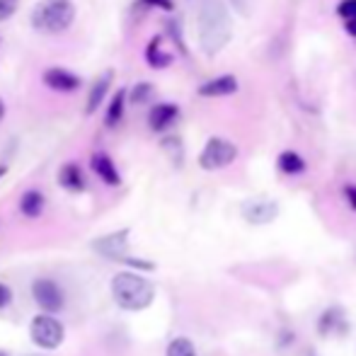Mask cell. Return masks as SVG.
I'll return each instance as SVG.
<instances>
[{
  "mask_svg": "<svg viewBox=\"0 0 356 356\" xmlns=\"http://www.w3.org/2000/svg\"><path fill=\"white\" fill-rule=\"evenodd\" d=\"M277 168H279V172L293 177V175H303L305 170H308V163H305L303 155H298L296 150H284L277 158Z\"/></svg>",
  "mask_w": 356,
  "mask_h": 356,
  "instance_id": "cell-18",
  "label": "cell"
},
{
  "mask_svg": "<svg viewBox=\"0 0 356 356\" xmlns=\"http://www.w3.org/2000/svg\"><path fill=\"white\" fill-rule=\"evenodd\" d=\"M347 32L352 34V37H356V17H354V19H349V22H347Z\"/></svg>",
  "mask_w": 356,
  "mask_h": 356,
  "instance_id": "cell-29",
  "label": "cell"
},
{
  "mask_svg": "<svg viewBox=\"0 0 356 356\" xmlns=\"http://www.w3.org/2000/svg\"><path fill=\"white\" fill-rule=\"evenodd\" d=\"M112 80H114V73L112 71H104L92 83V88H90V92H88V102H85V114H88V117H90V114L97 112L99 104L104 102V97H107L109 88H112Z\"/></svg>",
  "mask_w": 356,
  "mask_h": 356,
  "instance_id": "cell-14",
  "label": "cell"
},
{
  "mask_svg": "<svg viewBox=\"0 0 356 356\" xmlns=\"http://www.w3.org/2000/svg\"><path fill=\"white\" fill-rule=\"evenodd\" d=\"M29 339L37 344L44 352L58 349L66 339V327L61 325V320H56L54 315H37L29 323Z\"/></svg>",
  "mask_w": 356,
  "mask_h": 356,
  "instance_id": "cell-4",
  "label": "cell"
},
{
  "mask_svg": "<svg viewBox=\"0 0 356 356\" xmlns=\"http://www.w3.org/2000/svg\"><path fill=\"white\" fill-rule=\"evenodd\" d=\"M243 216L252 225H269L279 218V204L274 199H250L243 204Z\"/></svg>",
  "mask_w": 356,
  "mask_h": 356,
  "instance_id": "cell-8",
  "label": "cell"
},
{
  "mask_svg": "<svg viewBox=\"0 0 356 356\" xmlns=\"http://www.w3.org/2000/svg\"><path fill=\"white\" fill-rule=\"evenodd\" d=\"M165 356H197V347H194L192 339L177 337L168 344V352H165Z\"/></svg>",
  "mask_w": 356,
  "mask_h": 356,
  "instance_id": "cell-21",
  "label": "cell"
},
{
  "mask_svg": "<svg viewBox=\"0 0 356 356\" xmlns=\"http://www.w3.org/2000/svg\"><path fill=\"white\" fill-rule=\"evenodd\" d=\"M153 95H155L153 83H136L131 88V92H127V99H131L134 104H145L153 99Z\"/></svg>",
  "mask_w": 356,
  "mask_h": 356,
  "instance_id": "cell-20",
  "label": "cell"
},
{
  "mask_svg": "<svg viewBox=\"0 0 356 356\" xmlns=\"http://www.w3.org/2000/svg\"><path fill=\"white\" fill-rule=\"evenodd\" d=\"M112 296L122 310L138 313L155 300V286L138 272H119L112 279Z\"/></svg>",
  "mask_w": 356,
  "mask_h": 356,
  "instance_id": "cell-2",
  "label": "cell"
},
{
  "mask_svg": "<svg viewBox=\"0 0 356 356\" xmlns=\"http://www.w3.org/2000/svg\"><path fill=\"white\" fill-rule=\"evenodd\" d=\"M199 47L207 56H216L233 37V17L225 0H202L197 15Z\"/></svg>",
  "mask_w": 356,
  "mask_h": 356,
  "instance_id": "cell-1",
  "label": "cell"
},
{
  "mask_svg": "<svg viewBox=\"0 0 356 356\" xmlns=\"http://www.w3.org/2000/svg\"><path fill=\"white\" fill-rule=\"evenodd\" d=\"M10 303H13V291H10L8 284L0 282V310L8 308Z\"/></svg>",
  "mask_w": 356,
  "mask_h": 356,
  "instance_id": "cell-27",
  "label": "cell"
},
{
  "mask_svg": "<svg viewBox=\"0 0 356 356\" xmlns=\"http://www.w3.org/2000/svg\"><path fill=\"white\" fill-rule=\"evenodd\" d=\"M238 78L235 75H218V78L213 80H207V83L199 85L197 92L202 95V97H230V95L238 92Z\"/></svg>",
  "mask_w": 356,
  "mask_h": 356,
  "instance_id": "cell-11",
  "label": "cell"
},
{
  "mask_svg": "<svg viewBox=\"0 0 356 356\" xmlns=\"http://www.w3.org/2000/svg\"><path fill=\"white\" fill-rule=\"evenodd\" d=\"M3 117H5V104H3V99H0V122H3Z\"/></svg>",
  "mask_w": 356,
  "mask_h": 356,
  "instance_id": "cell-30",
  "label": "cell"
},
{
  "mask_svg": "<svg viewBox=\"0 0 356 356\" xmlns=\"http://www.w3.org/2000/svg\"><path fill=\"white\" fill-rule=\"evenodd\" d=\"M19 8V0H0V22H8Z\"/></svg>",
  "mask_w": 356,
  "mask_h": 356,
  "instance_id": "cell-25",
  "label": "cell"
},
{
  "mask_svg": "<svg viewBox=\"0 0 356 356\" xmlns=\"http://www.w3.org/2000/svg\"><path fill=\"white\" fill-rule=\"evenodd\" d=\"M92 250L102 254V257H107V259L124 262V259L129 257V230L124 228V230H119V233L104 235V238L95 240Z\"/></svg>",
  "mask_w": 356,
  "mask_h": 356,
  "instance_id": "cell-7",
  "label": "cell"
},
{
  "mask_svg": "<svg viewBox=\"0 0 356 356\" xmlns=\"http://www.w3.org/2000/svg\"><path fill=\"white\" fill-rule=\"evenodd\" d=\"M0 356H8V354H3V352H0Z\"/></svg>",
  "mask_w": 356,
  "mask_h": 356,
  "instance_id": "cell-32",
  "label": "cell"
},
{
  "mask_svg": "<svg viewBox=\"0 0 356 356\" xmlns=\"http://www.w3.org/2000/svg\"><path fill=\"white\" fill-rule=\"evenodd\" d=\"M168 32H170V39H172V42L179 47V51L187 56V49H184V44H182V29H179L177 19H170V22H168Z\"/></svg>",
  "mask_w": 356,
  "mask_h": 356,
  "instance_id": "cell-23",
  "label": "cell"
},
{
  "mask_svg": "<svg viewBox=\"0 0 356 356\" xmlns=\"http://www.w3.org/2000/svg\"><path fill=\"white\" fill-rule=\"evenodd\" d=\"M90 168H92V172L97 175L104 184H109V187H119V184H122V175H119L117 165H114V160L109 158L107 153H95L92 158H90Z\"/></svg>",
  "mask_w": 356,
  "mask_h": 356,
  "instance_id": "cell-12",
  "label": "cell"
},
{
  "mask_svg": "<svg viewBox=\"0 0 356 356\" xmlns=\"http://www.w3.org/2000/svg\"><path fill=\"white\" fill-rule=\"evenodd\" d=\"M5 172H8V170H5V165H0V179L5 177Z\"/></svg>",
  "mask_w": 356,
  "mask_h": 356,
  "instance_id": "cell-31",
  "label": "cell"
},
{
  "mask_svg": "<svg viewBox=\"0 0 356 356\" xmlns=\"http://www.w3.org/2000/svg\"><path fill=\"white\" fill-rule=\"evenodd\" d=\"M342 330H347L342 308H327L318 318V334L320 337H330L332 332H342Z\"/></svg>",
  "mask_w": 356,
  "mask_h": 356,
  "instance_id": "cell-16",
  "label": "cell"
},
{
  "mask_svg": "<svg viewBox=\"0 0 356 356\" xmlns=\"http://www.w3.org/2000/svg\"><path fill=\"white\" fill-rule=\"evenodd\" d=\"M228 3L233 5L238 15H250V10H252V0H228Z\"/></svg>",
  "mask_w": 356,
  "mask_h": 356,
  "instance_id": "cell-26",
  "label": "cell"
},
{
  "mask_svg": "<svg viewBox=\"0 0 356 356\" xmlns=\"http://www.w3.org/2000/svg\"><path fill=\"white\" fill-rule=\"evenodd\" d=\"M134 8H148V10H165V13H172L175 3L172 0H136Z\"/></svg>",
  "mask_w": 356,
  "mask_h": 356,
  "instance_id": "cell-22",
  "label": "cell"
},
{
  "mask_svg": "<svg viewBox=\"0 0 356 356\" xmlns=\"http://www.w3.org/2000/svg\"><path fill=\"white\" fill-rule=\"evenodd\" d=\"M32 296L34 303L39 305L44 315H56L66 308V291L61 289L54 279L39 277L32 282Z\"/></svg>",
  "mask_w": 356,
  "mask_h": 356,
  "instance_id": "cell-6",
  "label": "cell"
},
{
  "mask_svg": "<svg viewBox=\"0 0 356 356\" xmlns=\"http://www.w3.org/2000/svg\"><path fill=\"white\" fill-rule=\"evenodd\" d=\"M337 15L344 19V22L354 19L356 17V0H342V3L337 5Z\"/></svg>",
  "mask_w": 356,
  "mask_h": 356,
  "instance_id": "cell-24",
  "label": "cell"
},
{
  "mask_svg": "<svg viewBox=\"0 0 356 356\" xmlns=\"http://www.w3.org/2000/svg\"><path fill=\"white\" fill-rule=\"evenodd\" d=\"M127 92L129 90H117L112 97V102H109L107 112H104V127L107 129H114L119 127V122L124 119V107H127Z\"/></svg>",
  "mask_w": 356,
  "mask_h": 356,
  "instance_id": "cell-19",
  "label": "cell"
},
{
  "mask_svg": "<svg viewBox=\"0 0 356 356\" xmlns=\"http://www.w3.org/2000/svg\"><path fill=\"white\" fill-rule=\"evenodd\" d=\"M44 207H47V199L39 189H27L19 199V211L27 218H39L44 213Z\"/></svg>",
  "mask_w": 356,
  "mask_h": 356,
  "instance_id": "cell-17",
  "label": "cell"
},
{
  "mask_svg": "<svg viewBox=\"0 0 356 356\" xmlns=\"http://www.w3.org/2000/svg\"><path fill=\"white\" fill-rule=\"evenodd\" d=\"M29 19L37 32L63 34L75 19V5L71 0H39Z\"/></svg>",
  "mask_w": 356,
  "mask_h": 356,
  "instance_id": "cell-3",
  "label": "cell"
},
{
  "mask_svg": "<svg viewBox=\"0 0 356 356\" xmlns=\"http://www.w3.org/2000/svg\"><path fill=\"white\" fill-rule=\"evenodd\" d=\"M58 184L71 194H80V192H85V187H88L83 170H80V165H75V163H66L61 170H58Z\"/></svg>",
  "mask_w": 356,
  "mask_h": 356,
  "instance_id": "cell-15",
  "label": "cell"
},
{
  "mask_svg": "<svg viewBox=\"0 0 356 356\" xmlns=\"http://www.w3.org/2000/svg\"><path fill=\"white\" fill-rule=\"evenodd\" d=\"M172 51L170 49H165V37L163 34H158V37H153L148 42V47H145V63H148L150 68H155V71H163V68H168L170 63H172Z\"/></svg>",
  "mask_w": 356,
  "mask_h": 356,
  "instance_id": "cell-13",
  "label": "cell"
},
{
  "mask_svg": "<svg viewBox=\"0 0 356 356\" xmlns=\"http://www.w3.org/2000/svg\"><path fill=\"white\" fill-rule=\"evenodd\" d=\"M342 194H344V199H347L349 207H352V211H356V184H344Z\"/></svg>",
  "mask_w": 356,
  "mask_h": 356,
  "instance_id": "cell-28",
  "label": "cell"
},
{
  "mask_svg": "<svg viewBox=\"0 0 356 356\" xmlns=\"http://www.w3.org/2000/svg\"><path fill=\"white\" fill-rule=\"evenodd\" d=\"M235 158H238V145L228 141V138L213 136L209 138L207 145L202 148V153H199V168L207 170V172H216V170L233 165Z\"/></svg>",
  "mask_w": 356,
  "mask_h": 356,
  "instance_id": "cell-5",
  "label": "cell"
},
{
  "mask_svg": "<svg viewBox=\"0 0 356 356\" xmlns=\"http://www.w3.org/2000/svg\"><path fill=\"white\" fill-rule=\"evenodd\" d=\"M177 119H179V107H177V104L160 102L148 112V127H150V131L163 134V131H168V129L172 127Z\"/></svg>",
  "mask_w": 356,
  "mask_h": 356,
  "instance_id": "cell-9",
  "label": "cell"
},
{
  "mask_svg": "<svg viewBox=\"0 0 356 356\" xmlns=\"http://www.w3.org/2000/svg\"><path fill=\"white\" fill-rule=\"evenodd\" d=\"M44 85L51 88L54 92L68 95L80 88V78L68 71V68H49V71H44Z\"/></svg>",
  "mask_w": 356,
  "mask_h": 356,
  "instance_id": "cell-10",
  "label": "cell"
}]
</instances>
